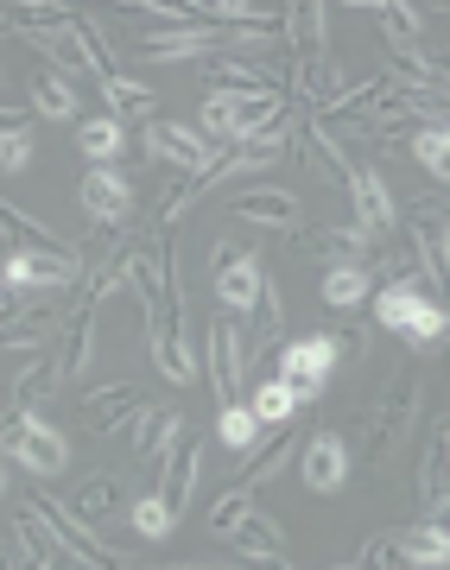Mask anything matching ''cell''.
Here are the masks:
<instances>
[{"instance_id": "obj_1", "label": "cell", "mask_w": 450, "mask_h": 570, "mask_svg": "<svg viewBox=\"0 0 450 570\" xmlns=\"http://www.w3.org/2000/svg\"><path fill=\"white\" fill-rule=\"evenodd\" d=\"M374 324L393 330V336H407L412 348H438L450 336V305L425 279H393L374 292Z\"/></svg>"}, {"instance_id": "obj_2", "label": "cell", "mask_w": 450, "mask_h": 570, "mask_svg": "<svg viewBox=\"0 0 450 570\" xmlns=\"http://www.w3.org/2000/svg\"><path fill=\"white\" fill-rule=\"evenodd\" d=\"M419 400H425L419 367H393V381L381 387V400H374V406L362 412V425H355V450H362L369 463H388L393 450L407 444L412 419H419Z\"/></svg>"}, {"instance_id": "obj_3", "label": "cell", "mask_w": 450, "mask_h": 570, "mask_svg": "<svg viewBox=\"0 0 450 570\" xmlns=\"http://www.w3.org/2000/svg\"><path fill=\"white\" fill-rule=\"evenodd\" d=\"M204 367H209V387H216V406H235V393H242L247 374H254V336L242 330V317H228V311L209 317Z\"/></svg>"}, {"instance_id": "obj_4", "label": "cell", "mask_w": 450, "mask_h": 570, "mask_svg": "<svg viewBox=\"0 0 450 570\" xmlns=\"http://www.w3.org/2000/svg\"><path fill=\"white\" fill-rule=\"evenodd\" d=\"M7 298L20 292H70V285H89V261L82 247L70 254H51V247H7Z\"/></svg>"}, {"instance_id": "obj_5", "label": "cell", "mask_w": 450, "mask_h": 570, "mask_svg": "<svg viewBox=\"0 0 450 570\" xmlns=\"http://www.w3.org/2000/svg\"><path fill=\"white\" fill-rule=\"evenodd\" d=\"M7 463L26 469V475H63L70 469V444L63 431H51L39 412H13L7 419Z\"/></svg>"}, {"instance_id": "obj_6", "label": "cell", "mask_w": 450, "mask_h": 570, "mask_svg": "<svg viewBox=\"0 0 450 570\" xmlns=\"http://www.w3.org/2000/svg\"><path fill=\"white\" fill-rule=\"evenodd\" d=\"M336 367H343V348H336V336L317 330V336H292V343L280 348V367H273V374L292 381L299 400H317V393L330 387V374H336Z\"/></svg>"}, {"instance_id": "obj_7", "label": "cell", "mask_w": 450, "mask_h": 570, "mask_svg": "<svg viewBox=\"0 0 450 570\" xmlns=\"http://www.w3.org/2000/svg\"><path fill=\"white\" fill-rule=\"evenodd\" d=\"M20 39L32 45L58 77H70V82H77V77H102L108 82V63H102V51L89 45V32H82V13L70 26H58V32H20Z\"/></svg>"}, {"instance_id": "obj_8", "label": "cell", "mask_w": 450, "mask_h": 570, "mask_svg": "<svg viewBox=\"0 0 450 570\" xmlns=\"http://www.w3.org/2000/svg\"><path fill=\"white\" fill-rule=\"evenodd\" d=\"M140 51L153 63H190V58H223L228 32L223 26H146Z\"/></svg>"}, {"instance_id": "obj_9", "label": "cell", "mask_w": 450, "mask_h": 570, "mask_svg": "<svg viewBox=\"0 0 450 570\" xmlns=\"http://www.w3.org/2000/svg\"><path fill=\"white\" fill-rule=\"evenodd\" d=\"M146 153L159 165H172L178 178H185V171H209L216 159H228V153H216L197 127H178V121H146Z\"/></svg>"}, {"instance_id": "obj_10", "label": "cell", "mask_w": 450, "mask_h": 570, "mask_svg": "<svg viewBox=\"0 0 450 570\" xmlns=\"http://www.w3.org/2000/svg\"><path fill=\"white\" fill-rule=\"evenodd\" d=\"M209 89H235V96H286V77L292 63H261V58H242V51H223L216 63H204Z\"/></svg>"}, {"instance_id": "obj_11", "label": "cell", "mask_w": 450, "mask_h": 570, "mask_svg": "<svg viewBox=\"0 0 450 570\" xmlns=\"http://www.w3.org/2000/svg\"><path fill=\"white\" fill-rule=\"evenodd\" d=\"M349 438L343 431H311L305 450H299V475H305L311 494H343L349 489Z\"/></svg>"}, {"instance_id": "obj_12", "label": "cell", "mask_w": 450, "mask_h": 570, "mask_svg": "<svg viewBox=\"0 0 450 570\" xmlns=\"http://www.w3.org/2000/svg\"><path fill=\"white\" fill-rule=\"evenodd\" d=\"M77 204H82V216H96V228H127V216H134V184L115 165H89L77 184Z\"/></svg>"}, {"instance_id": "obj_13", "label": "cell", "mask_w": 450, "mask_h": 570, "mask_svg": "<svg viewBox=\"0 0 450 570\" xmlns=\"http://www.w3.org/2000/svg\"><path fill=\"white\" fill-rule=\"evenodd\" d=\"M349 204H355V223L369 228L374 242H388L393 228H400V204H393L388 178L374 171V165L355 159V171H349Z\"/></svg>"}, {"instance_id": "obj_14", "label": "cell", "mask_w": 450, "mask_h": 570, "mask_svg": "<svg viewBox=\"0 0 450 570\" xmlns=\"http://www.w3.org/2000/svg\"><path fill=\"white\" fill-rule=\"evenodd\" d=\"M299 247L317 254L324 266H362L374 254V235L362 223H317V228H299Z\"/></svg>"}, {"instance_id": "obj_15", "label": "cell", "mask_w": 450, "mask_h": 570, "mask_svg": "<svg viewBox=\"0 0 450 570\" xmlns=\"http://www.w3.org/2000/svg\"><path fill=\"white\" fill-rule=\"evenodd\" d=\"M286 39H292V77L311 70V63H324L330 58V7H317V0L286 7Z\"/></svg>"}, {"instance_id": "obj_16", "label": "cell", "mask_w": 450, "mask_h": 570, "mask_svg": "<svg viewBox=\"0 0 450 570\" xmlns=\"http://www.w3.org/2000/svg\"><path fill=\"white\" fill-rule=\"evenodd\" d=\"M185 444V412L172 406H146L140 419H134V456H140L146 469H165V456Z\"/></svg>"}, {"instance_id": "obj_17", "label": "cell", "mask_w": 450, "mask_h": 570, "mask_svg": "<svg viewBox=\"0 0 450 570\" xmlns=\"http://www.w3.org/2000/svg\"><path fill=\"white\" fill-rule=\"evenodd\" d=\"M197 475H204V438H190V431H185V444L165 456L159 489H153V494H159L172 513H185V508H190V494H197Z\"/></svg>"}, {"instance_id": "obj_18", "label": "cell", "mask_w": 450, "mask_h": 570, "mask_svg": "<svg viewBox=\"0 0 450 570\" xmlns=\"http://www.w3.org/2000/svg\"><path fill=\"white\" fill-rule=\"evenodd\" d=\"M228 216H242V223L254 228H280V235H299V197L292 190H273V184H261V190H242L235 204H228Z\"/></svg>"}, {"instance_id": "obj_19", "label": "cell", "mask_w": 450, "mask_h": 570, "mask_svg": "<svg viewBox=\"0 0 450 570\" xmlns=\"http://www.w3.org/2000/svg\"><path fill=\"white\" fill-rule=\"evenodd\" d=\"M261 292H266L261 254H242L235 266H223V273H216V311H228V317H254Z\"/></svg>"}, {"instance_id": "obj_20", "label": "cell", "mask_w": 450, "mask_h": 570, "mask_svg": "<svg viewBox=\"0 0 450 570\" xmlns=\"http://www.w3.org/2000/svg\"><path fill=\"white\" fill-rule=\"evenodd\" d=\"M146 412L140 387H127V381H115V387H96L89 400H82V425L96 431V438H115L121 425H134Z\"/></svg>"}, {"instance_id": "obj_21", "label": "cell", "mask_w": 450, "mask_h": 570, "mask_svg": "<svg viewBox=\"0 0 450 570\" xmlns=\"http://www.w3.org/2000/svg\"><path fill=\"white\" fill-rule=\"evenodd\" d=\"M96 343H102V330H96V305L82 298V305L70 311V330H63V343H58V367H63V381H82V374L96 367Z\"/></svg>"}, {"instance_id": "obj_22", "label": "cell", "mask_w": 450, "mask_h": 570, "mask_svg": "<svg viewBox=\"0 0 450 570\" xmlns=\"http://www.w3.org/2000/svg\"><path fill=\"white\" fill-rule=\"evenodd\" d=\"M228 551H235V558H247V564H266V558H286V527H280V520H273V513H247L242 527L228 532L223 539Z\"/></svg>"}, {"instance_id": "obj_23", "label": "cell", "mask_w": 450, "mask_h": 570, "mask_svg": "<svg viewBox=\"0 0 450 570\" xmlns=\"http://www.w3.org/2000/svg\"><path fill=\"white\" fill-rule=\"evenodd\" d=\"M374 32L393 45V58H419L425 51V13L407 7V0H381L374 7Z\"/></svg>"}, {"instance_id": "obj_24", "label": "cell", "mask_w": 450, "mask_h": 570, "mask_svg": "<svg viewBox=\"0 0 450 570\" xmlns=\"http://www.w3.org/2000/svg\"><path fill=\"white\" fill-rule=\"evenodd\" d=\"M58 387H70V381H63V367L51 355H20V367H13V412L45 406Z\"/></svg>"}, {"instance_id": "obj_25", "label": "cell", "mask_w": 450, "mask_h": 570, "mask_svg": "<svg viewBox=\"0 0 450 570\" xmlns=\"http://www.w3.org/2000/svg\"><path fill=\"white\" fill-rule=\"evenodd\" d=\"M247 406H254V419H261L266 431H292V419H299V387L292 381H280V374H266V381H254V393H247Z\"/></svg>"}, {"instance_id": "obj_26", "label": "cell", "mask_w": 450, "mask_h": 570, "mask_svg": "<svg viewBox=\"0 0 450 570\" xmlns=\"http://www.w3.org/2000/svg\"><path fill=\"white\" fill-rule=\"evenodd\" d=\"M299 450H305V438H299V431H280L273 444H261L254 456H242V489H254V494H261L266 482L280 475V469H292V463H299Z\"/></svg>"}, {"instance_id": "obj_27", "label": "cell", "mask_w": 450, "mask_h": 570, "mask_svg": "<svg viewBox=\"0 0 450 570\" xmlns=\"http://www.w3.org/2000/svg\"><path fill=\"white\" fill-rule=\"evenodd\" d=\"M216 165H223V159H216ZM216 165H209V171H185V178H165L159 204H153V216H159V228H165V235H172V228L185 223V209L197 204V197H204L209 184H216Z\"/></svg>"}, {"instance_id": "obj_28", "label": "cell", "mask_w": 450, "mask_h": 570, "mask_svg": "<svg viewBox=\"0 0 450 570\" xmlns=\"http://www.w3.org/2000/svg\"><path fill=\"white\" fill-rule=\"evenodd\" d=\"M438 501H450V425L431 431L425 444V463H419V508H438Z\"/></svg>"}, {"instance_id": "obj_29", "label": "cell", "mask_w": 450, "mask_h": 570, "mask_svg": "<svg viewBox=\"0 0 450 570\" xmlns=\"http://www.w3.org/2000/svg\"><path fill=\"white\" fill-rule=\"evenodd\" d=\"M369 292H374V273H369V266H324V279H317V298H324L330 311L369 305Z\"/></svg>"}, {"instance_id": "obj_30", "label": "cell", "mask_w": 450, "mask_h": 570, "mask_svg": "<svg viewBox=\"0 0 450 570\" xmlns=\"http://www.w3.org/2000/svg\"><path fill=\"white\" fill-rule=\"evenodd\" d=\"M77 153L89 165H115L127 153V127L115 115H89V121H77Z\"/></svg>"}, {"instance_id": "obj_31", "label": "cell", "mask_w": 450, "mask_h": 570, "mask_svg": "<svg viewBox=\"0 0 450 570\" xmlns=\"http://www.w3.org/2000/svg\"><path fill=\"white\" fill-rule=\"evenodd\" d=\"M70 508L89 520V527H108V520H121V475H89L77 494H70Z\"/></svg>"}, {"instance_id": "obj_32", "label": "cell", "mask_w": 450, "mask_h": 570, "mask_svg": "<svg viewBox=\"0 0 450 570\" xmlns=\"http://www.w3.org/2000/svg\"><path fill=\"white\" fill-rule=\"evenodd\" d=\"M261 419H254V406L247 400H235V406H216V444L223 450H242V456H254L261 450Z\"/></svg>"}, {"instance_id": "obj_33", "label": "cell", "mask_w": 450, "mask_h": 570, "mask_svg": "<svg viewBox=\"0 0 450 570\" xmlns=\"http://www.w3.org/2000/svg\"><path fill=\"white\" fill-rule=\"evenodd\" d=\"M400 546H407L412 570H450V532L419 520V527H400Z\"/></svg>"}, {"instance_id": "obj_34", "label": "cell", "mask_w": 450, "mask_h": 570, "mask_svg": "<svg viewBox=\"0 0 450 570\" xmlns=\"http://www.w3.org/2000/svg\"><path fill=\"white\" fill-rule=\"evenodd\" d=\"M32 108H39L45 121H70V115H82L77 108V82L58 77V70H39V77H32Z\"/></svg>"}, {"instance_id": "obj_35", "label": "cell", "mask_w": 450, "mask_h": 570, "mask_svg": "<svg viewBox=\"0 0 450 570\" xmlns=\"http://www.w3.org/2000/svg\"><path fill=\"white\" fill-rule=\"evenodd\" d=\"M0 336H7V355H39V343L51 336V311H20L13 305Z\"/></svg>"}, {"instance_id": "obj_36", "label": "cell", "mask_w": 450, "mask_h": 570, "mask_svg": "<svg viewBox=\"0 0 450 570\" xmlns=\"http://www.w3.org/2000/svg\"><path fill=\"white\" fill-rule=\"evenodd\" d=\"M197 134H204L216 153L235 146V96H228V89H209L204 96V121H197Z\"/></svg>"}, {"instance_id": "obj_37", "label": "cell", "mask_w": 450, "mask_h": 570, "mask_svg": "<svg viewBox=\"0 0 450 570\" xmlns=\"http://www.w3.org/2000/svg\"><path fill=\"white\" fill-rule=\"evenodd\" d=\"M0 223H7V242H13V247H51V254H70V247H63L39 216H26L20 204H0Z\"/></svg>"}, {"instance_id": "obj_38", "label": "cell", "mask_w": 450, "mask_h": 570, "mask_svg": "<svg viewBox=\"0 0 450 570\" xmlns=\"http://www.w3.org/2000/svg\"><path fill=\"white\" fill-rule=\"evenodd\" d=\"M102 96H108V108H115V121H127V115H153V108H159V96H153L146 82H134V77H108ZM153 121H159V115H153Z\"/></svg>"}, {"instance_id": "obj_39", "label": "cell", "mask_w": 450, "mask_h": 570, "mask_svg": "<svg viewBox=\"0 0 450 570\" xmlns=\"http://www.w3.org/2000/svg\"><path fill=\"white\" fill-rule=\"evenodd\" d=\"M0 121H7V140H0V165H7V171H26V165H32V115H26V108H7Z\"/></svg>"}, {"instance_id": "obj_40", "label": "cell", "mask_w": 450, "mask_h": 570, "mask_svg": "<svg viewBox=\"0 0 450 570\" xmlns=\"http://www.w3.org/2000/svg\"><path fill=\"white\" fill-rule=\"evenodd\" d=\"M412 159L425 165L438 184H450V121L444 127H419V134H412Z\"/></svg>"}, {"instance_id": "obj_41", "label": "cell", "mask_w": 450, "mask_h": 570, "mask_svg": "<svg viewBox=\"0 0 450 570\" xmlns=\"http://www.w3.org/2000/svg\"><path fill=\"white\" fill-rule=\"evenodd\" d=\"M127 520H134V532H140V539H153V546H159V539H172V532H178V513L165 508L159 494H140V501L127 508Z\"/></svg>"}, {"instance_id": "obj_42", "label": "cell", "mask_w": 450, "mask_h": 570, "mask_svg": "<svg viewBox=\"0 0 450 570\" xmlns=\"http://www.w3.org/2000/svg\"><path fill=\"white\" fill-rule=\"evenodd\" d=\"M247 513H254V489H242V482H235V489H223L216 501H209V527H216V539H228Z\"/></svg>"}, {"instance_id": "obj_43", "label": "cell", "mask_w": 450, "mask_h": 570, "mask_svg": "<svg viewBox=\"0 0 450 570\" xmlns=\"http://www.w3.org/2000/svg\"><path fill=\"white\" fill-rule=\"evenodd\" d=\"M355 564L362 570H412V558H407V546H400V532H374L369 546L355 551Z\"/></svg>"}, {"instance_id": "obj_44", "label": "cell", "mask_w": 450, "mask_h": 570, "mask_svg": "<svg viewBox=\"0 0 450 570\" xmlns=\"http://www.w3.org/2000/svg\"><path fill=\"white\" fill-rule=\"evenodd\" d=\"M336 348H343V362H362V355H369V330H362V324L336 330Z\"/></svg>"}, {"instance_id": "obj_45", "label": "cell", "mask_w": 450, "mask_h": 570, "mask_svg": "<svg viewBox=\"0 0 450 570\" xmlns=\"http://www.w3.org/2000/svg\"><path fill=\"white\" fill-rule=\"evenodd\" d=\"M242 254H247V247H235V242H216V247H209V266L223 273V266H235V261H242Z\"/></svg>"}, {"instance_id": "obj_46", "label": "cell", "mask_w": 450, "mask_h": 570, "mask_svg": "<svg viewBox=\"0 0 450 570\" xmlns=\"http://www.w3.org/2000/svg\"><path fill=\"white\" fill-rule=\"evenodd\" d=\"M336 570H362V564H336Z\"/></svg>"}, {"instance_id": "obj_47", "label": "cell", "mask_w": 450, "mask_h": 570, "mask_svg": "<svg viewBox=\"0 0 450 570\" xmlns=\"http://www.w3.org/2000/svg\"><path fill=\"white\" fill-rule=\"evenodd\" d=\"M444 13H450V7H444Z\"/></svg>"}]
</instances>
